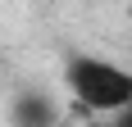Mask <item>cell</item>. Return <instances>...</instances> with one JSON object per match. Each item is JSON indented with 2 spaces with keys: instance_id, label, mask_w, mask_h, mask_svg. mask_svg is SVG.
I'll use <instances>...</instances> for the list:
<instances>
[{
  "instance_id": "obj_3",
  "label": "cell",
  "mask_w": 132,
  "mask_h": 127,
  "mask_svg": "<svg viewBox=\"0 0 132 127\" xmlns=\"http://www.w3.org/2000/svg\"><path fill=\"white\" fill-rule=\"evenodd\" d=\"M114 127H132V104H128V109H119V114H114Z\"/></svg>"
},
{
  "instance_id": "obj_4",
  "label": "cell",
  "mask_w": 132,
  "mask_h": 127,
  "mask_svg": "<svg viewBox=\"0 0 132 127\" xmlns=\"http://www.w3.org/2000/svg\"><path fill=\"white\" fill-rule=\"evenodd\" d=\"M128 14H132V9H128Z\"/></svg>"
},
{
  "instance_id": "obj_1",
  "label": "cell",
  "mask_w": 132,
  "mask_h": 127,
  "mask_svg": "<svg viewBox=\"0 0 132 127\" xmlns=\"http://www.w3.org/2000/svg\"><path fill=\"white\" fill-rule=\"evenodd\" d=\"M64 82L78 95V104H87V109L119 114L132 104V73L114 59H100V55H73L64 68Z\"/></svg>"
},
{
  "instance_id": "obj_2",
  "label": "cell",
  "mask_w": 132,
  "mask_h": 127,
  "mask_svg": "<svg viewBox=\"0 0 132 127\" xmlns=\"http://www.w3.org/2000/svg\"><path fill=\"white\" fill-rule=\"evenodd\" d=\"M9 118L18 127H50L55 123V100L41 95V91H23V95L14 100V114Z\"/></svg>"
}]
</instances>
